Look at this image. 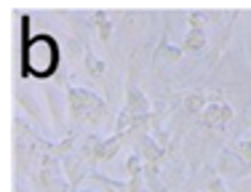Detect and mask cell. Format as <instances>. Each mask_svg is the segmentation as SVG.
Listing matches in <instances>:
<instances>
[{
  "mask_svg": "<svg viewBox=\"0 0 251 192\" xmlns=\"http://www.w3.org/2000/svg\"><path fill=\"white\" fill-rule=\"evenodd\" d=\"M59 64V46L51 35H38L25 46V75L49 77L56 72Z\"/></svg>",
  "mask_w": 251,
  "mask_h": 192,
  "instance_id": "obj_1",
  "label": "cell"
},
{
  "mask_svg": "<svg viewBox=\"0 0 251 192\" xmlns=\"http://www.w3.org/2000/svg\"><path fill=\"white\" fill-rule=\"evenodd\" d=\"M67 104H70V112H73V120L75 123H91V125H101L110 115L107 110V101L97 96L91 88H67Z\"/></svg>",
  "mask_w": 251,
  "mask_h": 192,
  "instance_id": "obj_2",
  "label": "cell"
},
{
  "mask_svg": "<svg viewBox=\"0 0 251 192\" xmlns=\"http://www.w3.org/2000/svg\"><path fill=\"white\" fill-rule=\"evenodd\" d=\"M123 110H128L131 115H150V99L142 94V88L134 80L126 83V107Z\"/></svg>",
  "mask_w": 251,
  "mask_h": 192,
  "instance_id": "obj_3",
  "label": "cell"
},
{
  "mask_svg": "<svg viewBox=\"0 0 251 192\" xmlns=\"http://www.w3.org/2000/svg\"><path fill=\"white\" fill-rule=\"evenodd\" d=\"M201 120H203V125H208V128L225 131V125L232 120V107H227V104H206V110L201 112Z\"/></svg>",
  "mask_w": 251,
  "mask_h": 192,
  "instance_id": "obj_4",
  "label": "cell"
},
{
  "mask_svg": "<svg viewBox=\"0 0 251 192\" xmlns=\"http://www.w3.org/2000/svg\"><path fill=\"white\" fill-rule=\"evenodd\" d=\"M123 142H126V134H115L110 139H97V144H94V166L112 160L118 155V149L123 147Z\"/></svg>",
  "mask_w": 251,
  "mask_h": 192,
  "instance_id": "obj_5",
  "label": "cell"
},
{
  "mask_svg": "<svg viewBox=\"0 0 251 192\" xmlns=\"http://www.w3.org/2000/svg\"><path fill=\"white\" fill-rule=\"evenodd\" d=\"M179 59H182V48L171 46L169 38H163L152 53V70H163V67H171V64H179Z\"/></svg>",
  "mask_w": 251,
  "mask_h": 192,
  "instance_id": "obj_6",
  "label": "cell"
},
{
  "mask_svg": "<svg viewBox=\"0 0 251 192\" xmlns=\"http://www.w3.org/2000/svg\"><path fill=\"white\" fill-rule=\"evenodd\" d=\"M136 144H139V155H142V160H145V163L160 166L166 158H169V149H166L163 144H158L152 136H147V134H142Z\"/></svg>",
  "mask_w": 251,
  "mask_h": 192,
  "instance_id": "obj_7",
  "label": "cell"
},
{
  "mask_svg": "<svg viewBox=\"0 0 251 192\" xmlns=\"http://www.w3.org/2000/svg\"><path fill=\"white\" fill-rule=\"evenodd\" d=\"M88 168H91V163H88L83 155H67V158H64V173H67L70 187L77 190V184L83 182V176L88 173Z\"/></svg>",
  "mask_w": 251,
  "mask_h": 192,
  "instance_id": "obj_8",
  "label": "cell"
},
{
  "mask_svg": "<svg viewBox=\"0 0 251 192\" xmlns=\"http://www.w3.org/2000/svg\"><path fill=\"white\" fill-rule=\"evenodd\" d=\"M217 171L222 173V176H246V173H249V166L243 163V160L238 158L232 149H222V155H219V163H217Z\"/></svg>",
  "mask_w": 251,
  "mask_h": 192,
  "instance_id": "obj_9",
  "label": "cell"
},
{
  "mask_svg": "<svg viewBox=\"0 0 251 192\" xmlns=\"http://www.w3.org/2000/svg\"><path fill=\"white\" fill-rule=\"evenodd\" d=\"M230 35H232V22H227L225 27L217 32V38L211 40L214 48H211V53H208V64H217V62H219V53L225 51V46H227V40H230Z\"/></svg>",
  "mask_w": 251,
  "mask_h": 192,
  "instance_id": "obj_10",
  "label": "cell"
},
{
  "mask_svg": "<svg viewBox=\"0 0 251 192\" xmlns=\"http://www.w3.org/2000/svg\"><path fill=\"white\" fill-rule=\"evenodd\" d=\"M206 32H203V29H190L187 32V38H184V43L179 46L182 48V53L187 51V53H198V51H203V48H206Z\"/></svg>",
  "mask_w": 251,
  "mask_h": 192,
  "instance_id": "obj_11",
  "label": "cell"
},
{
  "mask_svg": "<svg viewBox=\"0 0 251 192\" xmlns=\"http://www.w3.org/2000/svg\"><path fill=\"white\" fill-rule=\"evenodd\" d=\"M91 19H94V27H97V32H99V40H101V43H110V38H112L110 14H104V11H94Z\"/></svg>",
  "mask_w": 251,
  "mask_h": 192,
  "instance_id": "obj_12",
  "label": "cell"
},
{
  "mask_svg": "<svg viewBox=\"0 0 251 192\" xmlns=\"http://www.w3.org/2000/svg\"><path fill=\"white\" fill-rule=\"evenodd\" d=\"M206 110V94L203 91H193L184 96V115H201Z\"/></svg>",
  "mask_w": 251,
  "mask_h": 192,
  "instance_id": "obj_13",
  "label": "cell"
},
{
  "mask_svg": "<svg viewBox=\"0 0 251 192\" xmlns=\"http://www.w3.org/2000/svg\"><path fill=\"white\" fill-rule=\"evenodd\" d=\"M83 67H86V72H91V75H97V77H104V70H107L104 62H101L88 46H86V53H83Z\"/></svg>",
  "mask_w": 251,
  "mask_h": 192,
  "instance_id": "obj_14",
  "label": "cell"
},
{
  "mask_svg": "<svg viewBox=\"0 0 251 192\" xmlns=\"http://www.w3.org/2000/svg\"><path fill=\"white\" fill-rule=\"evenodd\" d=\"M230 149H232V152H235L246 166H251V139H241L235 147H230Z\"/></svg>",
  "mask_w": 251,
  "mask_h": 192,
  "instance_id": "obj_15",
  "label": "cell"
},
{
  "mask_svg": "<svg viewBox=\"0 0 251 192\" xmlns=\"http://www.w3.org/2000/svg\"><path fill=\"white\" fill-rule=\"evenodd\" d=\"M206 192H227V190H225V182H222V176H211V179H208V184H206Z\"/></svg>",
  "mask_w": 251,
  "mask_h": 192,
  "instance_id": "obj_16",
  "label": "cell"
},
{
  "mask_svg": "<svg viewBox=\"0 0 251 192\" xmlns=\"http://www.w3.org/2000/svg\"><path fill=\"white\" fill-rule=\"evenodd\" d=\"M241 192H251V179H249V182H243V184H241Z\"/></svg>",
  "mask_w": 251,
  "mask_h": 192,
  "instance_id": "obj_17",
  "label": "cell"
},
{
  "mask_svg": "<svg viewBox=\"0 0 251 192\" xmlns=\"http://www.w3.org/2000/svg\"><path fill=\"white\" fill-rule=\"evenodd\" d=\"M249 56H251V35H249Z\"/></svg>",
  "mask_w": 251,
  "mask_h": 192,
  "instance_id": "obj_18",
  "label": "cell"
},
{
  "mask_svg": "<svg viewBox=\"0 0 251 192\" xmlns=\"http://www.w3.org/2000/svg\"><path fill=\"white\" fill-rule=\"evenodd\" d=\"M104 192H118V190H112V187H107V190H104Z\"/></svg>",
  "mask_w": 251,
  "mask_h": 192,
  "instance_id": "obj_19",
  "label": "cell"
},
{
  "mask_svg": "<svg viewBox=\"0 0 251 192\" xmlns=\"http://www.w3.org/2000/svg\"><path fill=\"white\" fill-rule=\"evenodd\" d=\"M77 192H91V190H77Z\"/></svg>",
  "mask_w": 251,
  "mask_h": 192,
  "instance_id": "obj_20",
  "label": "cell"
},
{
  "mask_svg": "<svg viewBox=\"0 0 251 192\" xmlns=\"http://www.w3.org/2000/svg\"><path fill=\"white\" fill-rule=\"evenodd\" d=\"M249 173H251V166H249Z\"/></svg>",
  "mask_w": 251,
  "mask_h": 192,
  "instance_id": "obj_21",
  "label": "cell"
}]
</instances>
